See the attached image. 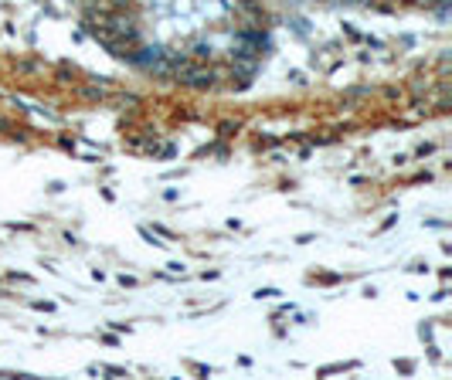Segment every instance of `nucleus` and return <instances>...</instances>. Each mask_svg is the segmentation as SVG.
Here are the masks:
<instances>
[{
    "label": "nucleus",
    "mask_w": 452,
    "mask_h": 380,
    "mask_svg": "<svg viewBox=\"0 0 452 380\" xmlns=\"http://www.w3.org/2000/svg\"><path fill=\"white\" fill-rule=\"evenodd\" d=\"M255 68H259L255 58H235V71H242V75H252Z\"/></svg>",
    "instance_id": "1"
},
{
    "label": "nucleus",
    "mask_w": 452,
    "mask_h": 380,
    "mask_svg": "<svg viewBox=\"0 0 452 380\" xmlns=\"http://www.w3.org/2000/svg\"><path fill=\"white\" fill-rule=\"evenodd\" d=\"M207 51H211V48H204V45H194V58H207Z\"/></svg>",
    "instance_id": "2"
}]
</instances>
